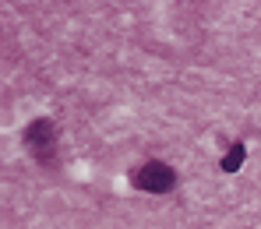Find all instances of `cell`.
Masks as SVG:
<instances>
[{"instance_id": "cell-3", "label": "cell", "mask_w": 261, "mask_h": 229, "mask_svg": "<svg viewBox=\"0 0 261 229\" xmlns=\"http://www.w3.org/2000/svg\"><path fill=\"white\" fill-rule=\"evenodd\" d=\"M244 159H247V148L244 145H229V152H226V159L219 166H222V173H237L244 166Z\"/></svg>"}, {"instance_id": "cell-2", "label": "cell", "mask_w": 261, "mask_h": 229, "mask_svg": "<svg viewBox=\"0 0 261 229\" xmlns=\"http://www.w3.org/2000/svg\"><path fill=\"white\" fill-rule=\"evenodd\" d=\"M25 145L39 155V159H53V124L49 120H36L29 131H25Z\"/></svg>"}, {"instance_id": "cell-1", "label": "cell", "mask_w": 261, "mask_h": 229, "mask_svg": "<svg viewBox=\"0 0 261 229\" xmlns=\"http://www.w3.org/2000/svg\"><path fill=\"white\" fill-rule=\"evenodd\" d=\"M134 187L148 190V194H166V190L176 187V173H173V166H166V162H145L134 173Z\"/></svg>"}]
</instances>
